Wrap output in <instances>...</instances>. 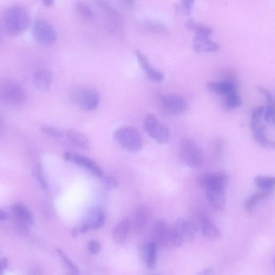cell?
I'll list each match as a JSON object with an SVG mask.
<instances>
[{"label":"cell","mask_w":275,"mask_h":275,"mask_svg":"<svg viewBox=\"0 0 275 275\" xmlns=\"http://www.w3.org/2000/svg\"><path fill=\"white\" fill-rule=\"evenodd\" d=\"M30 22L29 13L23 6L14 5L4 12L2 27L5 33L15 36L21 34L28 27Z\"/></svg>","instance_id":"1"},{"label":"cell","mask_w":275,"mask_h":275,"mask_svg":"<svg viewBox=\"0 0 275 275\" xmlns=\"http://www.w3.org/2000/svg\"><path fill=\"white\" fill-rule=\"evenodd\" d=\"M0 99L6 106H17L27 99V94L22 85L11 78H6L1 83Z\"/></svg>","instance_id":"2"},{"label":"cell","mask_w":275,"mask_h":275,"mask_svg":"<svg viewBox=\"0 0 275 275\" xmlns=\"http://www.w3.org/2000/svg\"><path fill=\"white\" fill-rule=\"evenodd\" d=\"M116 141L124 149L131 152H137L143 146L142 138L138 132L132 127L117 129L114 133Z\"/></svg>","instance_id":"3"},{"label":"cell","mask_w":275,"mask_h":275,"mask_svg":"<svg viewBox=\"0 0 275 275\" xmlns=\"http://www.w3.org/2000/svg\"><path fill=\"white\" fill-rule=\"evenodd\" d=\"M70 98L77 106L88 111L95 110L100 102L99 93L95 89L89 87L75 88L71 91Z\"/></svg>","instance_id":"4"},{"label":"cell","mask_w":275,"mask_h":275,"mask_svg":"<svg viewBox=\"0 0 275 275\" xmlns=\"http://www.w3.org/2000/svg\"><path fill=\"white\" fill-rule=\"evenodd\" d=\"M197 230L198 227L195 222L185 219H179L172 229L171 245L180 247L185 242L192 240Z\"/></svg>","instance_id":"5"},{"label":"cell","mask_w":275,"mask_h":275,"mask_svg":"<svg viewBox=\"0 0 275 275\" xmlns=\"http://www.w3.org/2000/svg\"><path fill=\"white\" fill-rule=\"evenodd\" d=\"M180 154L183 162L189 167H200L204 162V155L201 149L191 139L182 140L180 146Z\"/></svg>","instance_id":"6"},{"label":"cell","mask_w":275,"mask_h":275,"mask_svg":"<svg viewBox=\"0 0 275 275\" xmlns=\"http://www.w3.org/2000/svg\"><path fill=\"white\" fill-rule=\"evenodd\" d=\"M143 127L147 134L156 142L164 144L169 140V129L155 115L148 114L146 116L144 119Z\"/></svg>","instance_id":"7"},{"label":"cell","mask_w":275,"mask_h":275,"mask_svg":"<svg viewBox=\"0 0 275 275\" xmlns=\"http://www.w3.org/2000/svg\"><path fill=\"white\" fill-rule=\"evenodd\" d=\"M32 34L38 43L45 45L53 44L57 39V31L53 26L42 19L34 22Z\"/></svg>","instance_id":"8"},{"label":"cell","mask_w":275,"mask_h":275,"mask_svg":"<svg viewBox=\"0 0 275 275\" xmlns=\"http://www.w3.org/2000/svg\"><path fill=\"white\" fill-rule=\"evenodd\" d=\"M172 229L164 219L156 220L153 227L152 242L158 248H165L171 245Z\"/></svg>","instance_id":"9"},{"label":"cell","mask_w":275,"mask_h":275,"mask_svg":"<svg viewBox=\"0 0 275 275\" xmlns=\"http://www.w3.org/2000/svg\"><path fill=\"white\" fill-rule=\"evenodd\" d=\"M229 176L222 173H206L200 176L198 182L206 191L213 189H226Z\"/></svg>","instance_id":"10"},{"label":"cell","mask_w":275,"mask_h":275,"mask_svg":"<svg viewBox=\"0 0 275 275\" xmlns=\"http://www.w3.org/2000/svg\"><path fill=\"white\" fill-rule=\"evenodd\" d=\"M162 106L169 114L179 115L187 110V103L181 96L175 95H166L161 97Z\"/></svg>","instance_id":"11"},{"label":"cell","mask_w":275,"mask_h":275,"mask_svg":"<svg viewBox=\"0 0 275 275\" xmlns=\"http://www.w3.org/2000/svg\"><path fill=\"white\" fill-rule=\"evenodd\" d=\"M96 5L106 27L110 29L119 28L121 23L120 17L114 9L102 1L96 2Z\"/></svg>","instance_id":"12"},{"label":"cell","mask_w":275,"mask_h":275,"mask_svg":"<svg viewBox=\"0 0 275 275\" xmlns=\"http://www.w3.org/2000/svg\"><path fill=\"white\" fill-rule=\"evenodd\" d=\"M197 220L203 234L206 238L217 240L221 237L219 229L207 215L200 213L198 215Z\"/></svg>","instance_id":"13"},{"label":"cell","mask_w":275,"mask_h":275,"mask_svg":"<svg viewBox=\"0 0 275 275\" xmlns=\"http://www.w3.org/2000/svg\"><path fill=\"white\" fill-rule=\"evenodd\" d=\"M10 209L13 216L22 227H24L33 224V215L23 203H15L11 206Z\"/></svg>","instance_id":"14"},{"label":"cell","mask_w":275,"mask_h":275,"mask_svg":"<svg viewBox=\"0 0 275 275\" xmlns=\"http://www.w3.org/2000/svg\"><path fill=\"white\" fill-rule=\"evenodd\" d=\"M138 61L140 64L142 69L145 70L148 77L152 80L161 82L165 79V75L161 72L154 69L150 65L148 58L143 52L137 49L135 52Z\"/></svg>","instance_id":"15"},{"label":"cell","mask_w":275,"mask_h":275,"mask_svg":"<svg viewBox=\"0 0 275 275\" xmlns=\"http://www.w3.org/2000/svg\"><path fill=\"white\" fill-rule=\"evenodd\" d=\"M53 81V74L48 69H40L37 70L32 76V82L35 87L41 91L48 90Z\"/></svg>","instance_id":"16"},{"label":"cell","mask_w":275,"mask_h":275,"mask_svg":"<svg viewBox=\"0 0 275 275\" xmlns=\"http://www.w3.org/2000/svg\"><path fill=\"white\" fill-rule=\"evenodd\" d=\"M193 47L196 53H207L218 51L219 45L208 36L196 35L193 39Z\"/></svg>","instance_id":"17"},{"label":"cell","mask_w":275,"mask_h":275,"mask_svg":"<svg viewBox=\"0 0 275 275\" xmlns=\"http://www.w3.org/2000/svg\"><path fill=\"white\" fill-rule=\"evenodd\" d=\"M75 165L86 169L97 178H101L103 175L102 168L93 160L82 155L72 154L71 160Z\"/></svg>","instance_id":"18"},{"label":"cell","mask_w":275,"mask_h":275,"mask_svg":"<svg viewBox=\"0 0 275 275\" xmlns=\"http://www.w3.org/2000/svg\"><path fill=\"white\" fill-rule=\"evenodd\" d=\"M226 189H213L206 191L209 204L216 210L222 211L225 208Z\"/></svg>","instance_id":"19"},{"label":"cell","mask_w":275,"mask_h":275,"mask_svg":"<svg viewBox=\"0 0 275 275\" xmlns=\"http://www.w3.org/2000/svg\"><path fill=\"white\" fill-rule=\"evenodd\" d=\"M147 209L145 207H139L135 211L132 221H130L131 228L135 233H140L146 227L149 215Z\"/></svg>","instance_id":"20"},{"label":"cell","mask_w":275,"mask_h":275,"mask_svg":"<svg viewBox=\"0 0 275 275\" xmlns=\"http://www.w3.org/2000/svg\"><path fill=\"white\" fill-rule=\"evenodd\" d=\"M207 87L214 93L226 96L237 92V84L231 80L209 83Z\"/></svg>","instance_id":"21"},{"label":"cell","mask_w":275,"mask_h":275,"mask_svg":"<svg viewBox=\"0 0 275 275\" xmlns=\"http://www.w3.org/2000/svg\"><path fill=\"white\" fill-rule=\"evenodd\" d=\"M105 221L106 215L104 212L100 208H95L90 211L83 223L92 230H97L103 226Z\"/></svg>","instance_id":"22"},{"label":"cell","mask_w":275,"mask_h":275,"mask_svg":"<svg viewBox=\"0 0 275 275\" xmlns=\"http://www.w3.org/2000/svg\"><path fill=\"white\" fill-rule=\"evenodd\" d=\"M131 229L130 221L128 218H124L118 223L113 231V240L117 244H122L126 240Z\"/></svg>","instance_id":"23"},{"label":"cell","mask_w":275,"mask_h":275,"mask_svg":"<svg viewBox=\"0 0 275 275\" xmlns=\"http://www.w3.org/2000/svg\"><path fill=\"white\" fill-rule=\"evenodd\" d=\"M68 138L78 147L85 150L90 149V142L87 137L74 130H68L66 133Z\"/></svg>","instance_id":"24"},{"label":"cell","mask_w":275,"mask_h":275,"mask_svg":"<svg viewBox=\"0 0 275 275\" xmlns=\"http://www.w3.org/2000/svg\"><path fill=\"white\" fill-rule=\"evenodd\" d=\"M158 248L150 242L146 244L143 249V255L147 267L150 270H153L156 267L157 261L156 250Z\"/></svg>","instance_id":"25"},{"label":"cell","mask_w":275,"mask_h":275,"mask_svg":"<svg viewBox=\"0 0 275 275\" xmlns=\"http://www.w3.org/2000/svg\"><path fill=\"white\" fill-rule=\"evenodd\" d=\"M266 127L261 125L253 131V138L255 141L265 148L275 149V142L267 138L265 135Z\"/></svg>","instance_id":"26"},{"label":"cell","mask_w":275,"mask_h":275,"mask_svg":"<svg viewBox=\"0 0 275 275\" xmlns=\"http://www.w3.org/2000/svg\"><path fill=\"white\" fill-rule=\"evenodd\" d=\"M75 8L78 15L83 20L86 21L93 20L95 17L94 12L88 4L81 1L76 2Z\"/></svg>","instance_id":"27"},{"label":"cell","mask_w":275,"mask_h":275,"mask_svg":"<svg viewBox=\"0 0 275 275\" xmlns=\"http://www.w3.org/2000/svg\"><path fill=\"white\" fill-rule=\"evenodd\" d=\"M188 28L196 32V35L208 36L213 32V30L207 26L196 22L193 19H189L186 22Z\"/></svg>","instance_id":"28"},{"label":"cell","mask_w":275,"mask_h":275,"mask_svg":"<svg viewBox=\"0 0 275 275\" xmlns=\"http://www.w3.org/2000/svg\"><path fill=\"white\" fill-rule=\"evenodd\" d=\"M255 185L264 192L270 193L275 189V178L271 176H257L254 179Z\"/></svg>","instance_id":"29"},{"label":"cell","mask_w":275,"mask_h":275,"mask_svg":"<svg viewBox=\"0 0 275 275\" xmlns=\"http://www.w3.org/2000/svg\"><path fill=\"white\" fill-rule=\"evenodd\" d=\"M269 194L270 193L266 192L253 194L245 203L244 207L246 211L249 213L252 212L255 206L257 204V202L261 200L265 199Z\"/></svg>","instance_id":"30"},{"label":"cell","mask_w":275,"mask_h":275,"mask_svg":"<svg viewBox=\"0 0 275 275\" xmlns=\"http://www.w3.org/2000/svg\"><path fill=\"white\" fill-rule=\"evenodd\" d=\"M265 109L264 106H259L253 110L250 123V127L253 132L261 126V119L264 115Z\"/></svg>","instance_id":"31"},{"label":"cell","mask_w":275,"mask_h":275,"mask_svg":"<svg viewBox=\"0 0 275 275\" xmlns=\"http://www.w3.org/2000/svg\"><path fill=\"white\" fill-rule=\"evenodd\" d=\"M241 104V98L237 92L226 96L224 106L226 110H231L238 108Z\"/></svg>","instance_id":"32"},{"label":"cell","mask_w":275,"mask_h":275,"mask_svg":"<svg viewBox=\"0 0 275 275\" xmlns=\"http://www.w3.org/2000/svg\"><path fill=\"white\" fill-rule=\"evenodd\" d=\"M32 175L38 181L42 189L47 190L48 188L47 182L43 176V167L41 163H38L35 166L33 170H32Z\"/></svg>","instance_id":"33"},{"label":"cell","mask_w":275,"mask_h":275,"mask_svg":"<svg viewBox=\"0 0 275 275\" xmlns=\"http://www.w3.org/2000/svg\"><path fill=\"white\" fill-rule=\"evenodd\" d=\"M265 121L275 126V107L271 104H268L265 109Z\"/></svg>","instance_id":"34"},{"label":"cell","mask_w":275,"mask_h":275,"mask_svg":"<svg viewBox=\"0 0 275 275\" xmlns=\"http://www.w3.org/2000/svg\"><path fill=\"white\" fill-rule=\"evenodd\" d=\"M41 130L44 134L57 138H61L64 135L61 130L48 125L42 126Z\"/></svg>","instance_id":"35"},{"label":"cell","mask_w":275,"mask_h":275,"mask_svg":"<svg viewBox=\"0 0 275 275\" xmlns=\"http://www.w3.org/2000/svg\"><path fill=\"white\" fill-rule=\"evenodd\" d=\"M57 252L60 257H61L64 263L66 264L68 268L75 274H78L80 273V271L77 267L71 261L65 254L61 248H58Z\"/></svg>","instance_id":"36"},{"label":"cell","mask_w":275,"mask_h":275,"mask_svg":"<svg viewBox=\"0 0 275 275\" xmlns=\"http://www.w3.org/2000/svg\"><path fill=\"white\" fill-rule=\"evenodd\" d=\"M105 187L108 189H114L119 186V182L113 176H106L103 179Z\"/></svg>","instance_id":"37"},{"label":"cell","mask_w":275,"mask_h":275,"mask_svg":"<svg viewBox=\"0 0 275 275\" xmlns=\"http://www.w3.org/2000/svg\"><path fill=\"white\" fill-rule=\"evenodd\" d=\"M194 3L193 1H181V9L186 15L188 16L191 14Z\"/></svg>","instance_id":"38"},{"label":"cell","mask_w":275,"mask_h":275,"mask_svg":"<svg viewBox=\"0 0 275 275\" xmlns=\"http://www.w3.org/2000/svg\"><path fill=\"white\" fill-rule=\"evenodd\" d=\"M88 247L89 252L93 254L99 253L101 248L100 244L95 240L90 241Z\"/></svg>","instance_id":"39"},{"label":"cell","mask_w":275,"mask_h":275,"mask_svg":"<svg viewBox=\"0 0 275 275\" xmlns=\"http://www.w3.org/2000/svg\"><path fill=\"white\" fill-rule=\"evenodd\" d=\"M213 272L214 268L213 267H207L200 272L197 275H212Z\"/></svg>","instance_id":"40"},{"label":"cell","mask_w":275,"mask_h":275,"mask_svg":"<svg viewBox=\"0 0 275 275\" xmlns=\"http://www.w3.org/2000/svg\"><path fill=\"white\" fill-rule=\"evenodd\" d=\"M0 265H1V272H3L8 267V259L5 258L2 259L1 260V264H0Z\"/></svg>","instance_id":"41"},{"label":"cell","mask_w":275,"mask_h":275,"mask_svg":"<svg viewBox=\"0 0 275 275\" xmlns=\"http://www.w3.org/2000/svg\"><path fill=\"white\" fill-rule=\"evenodd\" d=\"M41 271L39 268H34L29 273L28 275H41Z\"/></svg>","instance_id":"42"},{"label":"cell","mask_w":275,"mask_h":275,"mask_svg":"<svg viewBox=\"0 0 275 275\" xmlns=\"http://www.w3.org/2000/svg\"><path fill=\"white\" fill-rule=\"evenodd\" d=\"M7 218V213L1 209V210H0V220L1 221H5Z\"/></svg>","instance_id":"43"},{"label":"cell","mask_w":275,"mask_h":275,"mask_svg":"<svg viewBox=\"0 0 275 275\" xmlns=\"http://www.w3.org/2000/svg\"><path fill=\"white\" fill-rule=\"evenodd\" d=\"M72 154L70 152H65L64 154L63 158L65 161H69L71 160Z\"/></svg>","instance_id":"44"},{"label":"cell","mask_w":275,"mask_h":275,"mask_svg":"<svg viewBox=\"0 0 275 275\" xmlns=\"http://www.w3.org/2000/svg\"><path fill=\"white\" fill-rule=\"evenodd\" d=\"M43 3L47 6H50L54 4V1H51V0H47V1H43Z\"/></svg>","instance_id":"45"},{"label":"cell","mask_w":275,"mask_h":275,"mask_svg":"<svg viewBox=\"0 0 275 275\" xmlns=\"http://www.w3.org/2000/svg\"><path fill=\"white\" fill-rule=\"evenodd\" d=\"M271 104L273 105V106L275 107V100H273V101Z\"/></svg>","instance_id":"46"},{"label":"cell","mask_w":275,"mask_h":275,"mask_svg":"<svg viewBox=\"0 0 275 275\" xmlns=\"http://www.w3.org/2000/svg\"><path fill=\"white\" fill-rule=\"evenodd\" d=\"M274 266L275 267V257L274 259Z\"/></svg>","instance_id":"47"},{"label":"cell","mask_w":275,"mask_h":275,"mask_svg":"<svg viewBox=\"0 0 275 275\" xmlns=\"http://www.w3.org/2000/svg\"><path fill=\"white\" fill-rule=\"evenodd\" d=\"M1 275H4V274L3 273V272H1Z\"/></svg>","instance_id":"48"},{"label":"cell","mask_w":275,"mask_h":275,"mask_svg":"<svg viewBox=\"0 0 275 275\" xmlns=\"http://www.w3.org/2000/svg\"></svg>","instance_id":"49"}]
</instances>
